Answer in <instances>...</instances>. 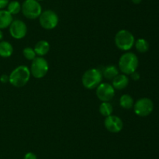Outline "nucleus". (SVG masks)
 I'll return each mask as SVG.
<instances>
[{
  "instance_id": "f03ea898",
  "label": "nucleus",
  "mask_w": 159,
  "mask_h": 159,
  "mask_svg": "<svg viewBox=\"0 0 159 159\" xmlns=\"http://www.w3.org/2000/svg\"><path fill=\"white\" fill-rule=\"evenodd\" d=\"M138 58L133 52H126L119 59V69L124 74L129 75L135 72L138 69Z\"/></svg>"
},
{
  "instance_id": "a878e982",
  "label": "nucleus",
  "mask_w": 159,
  "mask_h": 159,
  "mask_svg": "<svg viewBox=\"0 0 159 159\" xmlns=\"http://www.w3.org/2000/svg\"><path fill=\"white\" fill-rule=\"evenodd\" d=\"M131 1L133 2V3H134V4H139V3L141 2L142 0H131Z\"/></svg>"
},
{
  "instance_id": "7ed1b4c3",
  "label": "nucleus",
  "mask_w": 159,
  "mask_h": 159,
  "mask_svg": "<svg viewBox=\"0 0 159 159\" xmlns=\"http://www.w3.org/2000/svg\"><path fill=\"white\" fill-rule=\"evenodd\" d=\"M115 44L120 50L129 51L133 48L135 39L133 34L127 30H120L115 36Z\"/></svg>"
},
{
  "instance_id": "39448f33",
  "label": "nucleus",
  "mask_w": 159,
  "mask_h": 159,
  "mask_svg": "<svg viewBox=\"0 0 159 159\" xmlns=\"http://www.w3.org/2000/svg\"><path fill=\"white\" fill-rule=\"evenodd\" d=\"M21 11L23 16L30 20L38 18L42 12L40 2L36 0H25L22 5Z\"/></svg>"
},
{
  "instance_id": "4be33fe9",
  "label": "nucleus",
  "mask_w": 159,
  "mask_h": 159,
  "mask_svg": "<svg viewBox=\"0 0 159 159\" xmlns=\"http://www.w3.org/2000/svg\"><path fill=\"white\" fill-rule=\"evenodd\" d=\"M24 159H37V157L34 153L28 152L25 154Z\"/></svg>"
},
{
  "instance_id": "ddd939ff",
  "label": "nucleus",
  "mask_w": 159,
  "mask_h": 159,
  "mask_svg": "<svg viewBox=\"0 0 159 159\" xmlns=\"http://www.w3.org/2000/svg\"><path fill=\"white\" fill-rule=\"evenodd\" d=\"M12 22V15L7 10L0 9V30L7 28Z\"/></svg>"
},
{
  "instance_id": "9d476101",
  "label": "nucleus",
  "mask_w": 159,
  "mask_h": 159,
  "mask_svg": "<svg viewBox=\"0 0 159 159\" xmlns=\"http://www.w3.org/2000/svg\"><path fill=\"white\" fill-rule=\"evenodd\" d=\"M9 33L11 36L15 39L23 38L27 33V26L26 23L20 20H12L9 26Z\"/></svg>"
},
{
  "instance_id": "1a4fd4ad",
  "label": "nucleus",
  "mask_w": 159,
  "mask_h": 159,
  "mask_svg": "<svg viewBox=\"0 0 159 159\" xmlns=\"http://www.w3.org/2000/svg\"><path fill=\"white\" fill-rule=\"evenodd\" d=\"M115 95V89L110 84L101 83L96 87V96L100 101H110L113 98Z\"/></svg>"
},
{
  "instance_id": "aec40b11",
  "label": "nucleus",
  "mask_w": 159,
  "mask_h": 159,
  "mask_svg": "<svg viewBox=\"0 0 159 159\" xmlns=\"http://www.w3.org/2000/svg\"><path fill=\"white\" fill-rule=\"evenodd\" d=\"M22 6L20 3L17 1H11L9 2L7 6V11L12 15H16L18 14L21 11Z\"/></svg>"
},
{
  "instance_id": "6ab92c4d",
  "label": "nucleus",
  "mask_w": 159,
  "mask_h": 159,
  "mask_svg": "<svg viewBox=\"0 0 159 159\" xmlns=\"http://www.w3.org/2000/svg\"><path fill=\"white\" fill-rule=\"evenodd\" d=\"M135 48L138 50L139 52L144 53L146 51H148L149 48V44L145 39L144 38H139L135 41L134 43Z\"/></svg>"
},
{
  "instance_id": "412c9836",
  "label": "nucleus",
  "mask_w": 159,
  "mask_h": 159,
  "mask_svg": "<svg viewBox=\"0 0 159 159\" xmlns=\"http://www.w3.org/2000/svg\"><path fill=\"white\" fill-rule=\"evenodd\" d=\"M23 56H24L27 60L32 61L35 59L36 55H37L34 49H33L30 47H26V48H25L23 51Z\"/></svg>"
},
{
  "instance_id": "423d86ee",
  "label": "nucleus",
  "mask_w": 159,
  "mask_h": 159,
  "mask_svg": "<svg viewBox=\"0 0 159 159\" xmlns=\"http://www.w3.org/2000/svg\"><path fill=\"white\" fill-rule=\"evenodd\" d=\"M49 70L48 62L43 57H36L32 61L30 66V73L34 77L37 79H40L43 76H46Z\"/></svg>"
},
{
  "instance_id": "f8f14e48",
  "label": "nucleus",
  "mask_w": 159,
  "mask_h": 159,
  "mask_svg": "<svg viewBox=\"0 0 159 159\" xmlns=\"http://www.w3.org/2000/svg\"><path fill=\"white\" fill-rule=\"evenodd\" d=\"M112 85L116 90H123L126 88L129 84V78L126 74H118L116 77L113 78Z\"/></svg>"
},
{
  "instance_id": "5701e85b",
  "label": "nucleus",
  "mask_w": 159,
  "mask_h": 159,
  "mask_svg": "<svg viewBox=\"0 0 159 159\" xmlns=\"http://www.w3.org/2000/svg\"><path fill=\"white\" fill-rule=\"evenodd\" d=\"M9 2V0H0V9H4L7 7Z\"/></svg>"
},
{
  "instance_id": "bb28decb",
  "label": "nucleus",
  "mask_w": 159,
  "mask_h": 159,
  "mask_svg": "<svg viewBox=\"0 0 159 159\" xmlns=\"http://www.w3.org/2000/svg\"><path fill=\"white\" fill-rule=\"evenodd\" d=\"M2 38H3V33H2V31L0 30V41H1L2 39Z\"/></svg>"
},
{
  "instance_id": "f257e3e1",
  "label": "nucleus",
  "mask_w": 159,
  "mask_h": 159,
  "mask_svg": "<svg viewBox=\"0 0 159 159\" xmlns=\"http://www.w3.org/2000/svg\"><path fill=\"white\" fill-rule=\"evenodd\" d=\"M30 75V70L26 65H19L12 70L9 76V82L13 87H22L29 82Z\"/></svg>"
},
{
  "instance_id": "2eb2a0df",
  "label": "nucleus",
  "mask_w": 159,
  "mask_h": 159,
  "mask_svg": "<svg viewBox=\"0 0 159 159\" xmlns=\"http://www.w3.org/2000/svg\"><path fill=\"white\" fill-rule=\"evenodd\" d=\"M13 53L12 45L6 41H0V56L2 58H9Z\"/></svg>"
},
{
  "instance_id": "0eeeda50",
  "label": "nucleus",
  "mask_w": 159,
  "mask_h": 159,
  "mask_svg": "<svg viewBox=\"0 0 159 159\" xmlns=\"http://www.w3.org/2000/svg\"><path fill=\"white\" fill-rule=\"evenodd\" d=\"M58 20L57 13L51 9L42 12L39 17L40 26L45 30H52L55 28L58 23Z\"/></svg>"
},
{
  "instance_id": "20e7f679",
  "label": "nucleus",
  "mask_w": 159,
  "mask_h": 159,
  "mask_svg": "<svg viewBox=\"0 0 159 159\" xmlns=\"http://www.w3.org/2000/svg\"><path fill=\"white\" fill-rule=\"evenodd\" d=\"M102 79V73L98 69H90L84 73L82 82L84 87L89 90L96 88Z\"/></svg>"
},
{
  "instance_id": "a211bd4d",
  "label": "nucleus",
  "mask_w": 159,
  "mask_h": 159,
  "mask_svg": "<svg viewBox=\"0 0 159 159\" xmlns=\"http://www.w3.org/2000/svg\"><path fill=\"white\" fill-rule=\"evenodd\" d=\"M113 111V106L109 101H103L99 106V112L104 117H107L109 115H112Z\"/></svg>"
},
{
  "instance_id": "4468645a",
  "label": "nucleus",
  "mask_w": 159,
  "mask_h": 159,
  "mask_svg": "<svg viewBox=\"0 0 159 159\" xmlns=\"http://www.w3.org/2000/svg\"><path fill=\"white\" fill-rule=\"evenodd\" d=\"M50 50V45L47 41L41 40L39 41L34 47V51L37 55L43 57L45 55L48 54Z\"/></svg>"
},
{
  "instance_id": "b1692460",
  "label": "nucleus",
  "mask_w": 159,
  "mask_h": 159,
  "mask_svg": "<svg viewBox=\"0 0 159 159\" xmlns=\"http://www.w3.org/2000/svg\"><path fill=\"white\" fill-rule=\"evenodd\" d=\"M9 76L6 74H2L1 76H0V81H1L2 83H3V84H6V83L9 82Z\"/></svg>"
},
{
  "instance_id": "393cba45",
  "label": "nucleus",
  "mask_w": 159,
  "mask_h": 159,
  "mask_svg": "<svg viewBox=\"0 0 159 159\" xmlns=\"http://www.w3.org/2000/svg\"><path fill=\"white\" fill-rule=\"evenodd\" d=\"M131 78L134 80H138L140 79V74L138 73V72H134L133 73H131Z\"/></svg>"
},
{
  "instance_id": "f3484780",
  "label": "nucleus",
  "mask_w": 159,
  "mask_h": 159,
  "mask_svg": "<svg viewBox=\"0 0 159 159\" xmlns=\"http://www.w3.org/2000/svg\"><path fill=\"white\" fill-rule=\"evenodd\" d=\"M120 104L125 109H130L134 107V101L133 98L129 94H123L120 98Z\"/></svg>"
},
{
  "instance_id": "6e6552de",
  "label": "nucleus",
  "mask_w": 159,
  "mask_h": 159,
  "mask_svg": "<svg viewBox=\"0 0 159 159\" xmlns=\"http://www.w3.org/2000/svg\"><path fill=\"white\" fill-rule=\"evenodd\" d=\"M154 109V103L150 98H142L134 104V110L136 115L141 117H145L150 115Z\"/></svg>"
},
{
  "instance_id": "9b49d317",
  "label": "nucleus",
  "mask_w": 159,
  "mask_h": 159,
  "mask_svg": "<svg viewBox=\"0 0 159 159\" xmlns=\"http://www.w3.org/2000/svg\"><path fill=\"white\" fill-rule=\"evenodd\" d=\"M104 126L109 132L116 133V132H119L122 130L123 127H124V123L120 117L110 115L106 117L105 121H104Z\"/></svg>"
},
{
  "instance_id": "cd10ccee",
  "label": "nucleus",
  "mask_w": 159,
  "mask_h": 159,
  "mask_svg": "<svg viewBox=\"0 0 159 159\" xmlns=\"http://www.w3.org/2000/svg\"><path fill=\"white\" fill-rule=\"evenodd\" d=\"M36 1H37V2H40V1H43V0H36Z\"/></svg>"
},
{
  "instance_id": "dca6fc26",
  "label": "nucleus",
  "mask_w": 159,
  "mask_h": 159,
  "mask_svg": "<svg viewBox=\"0 0 159 159\" xmlns=\"http://www.w3.org/2000/svg\"><path fill=\"white\" fill-rule=\"evenodd\" d=\"M118 74H119V70L116 68V65H110L106 66L103 72H102V75L107 80H113Z\"/></svg>"
}]
</instances>
